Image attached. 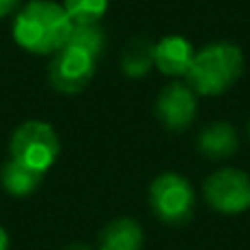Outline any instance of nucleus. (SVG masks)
I'll use <instances>...</instances> for the list:
<instances>
[{
  "instance_id": "1",
  "label": "nucleus",
  "mask_w": 250,
  "mask_h": 250,
  "mask_svg": "<svg viewBox=\"0 0 250 250\" xmlns=\"http://www.w3.org/2000/svg\"><path fill=\"white\" fill-rule=\"evenodd\" d=\"M73 22L55 0H29L13 13V42L33 55H55L68 44Z\"/></svg>"
},
{
  "instance_id": "2",
  "label": "nucleus",
  "mask_w": 250,
  "mask_h": 250,
  "mask_svg": "<svg viewBox=\"0 0 250 250\" xmlns=\"http://www.w3.org/2000/svg\"><path fill=\"white\" fill-rule=\"evenodd\" d=\"M244 73V53L233 42H213L195 51L187 83L200 97H215L235 86Z\"/></svg>"
},
{
  "instance_id": "3",
  "label": "nucleus",
  "mask_w": 250,
  "mask_h": 250,
  "mask_svg": "<svg viewBox=\"0 0 250 250\" xmlns=\"http://www.w3.org/2000/svg\"><path fill=\"white\" fill-rule=\"evenodd\" d=\"M60 151L62 143L55 127L40 119L20 123L9 138V158L42 173L55 165Z\"/></svg>"
},
{
  "instance_id": "4",
  "label": "nucleus",
  "mask_w": 250,
  "mask_h": 250,
  "mask_svg": "<svg viewBox=\"0 0 250 250\" xmlns=\"http://www.w3.org/2000/svg\"><path fill=\"white\" fill-rule=\"evenodd\" d=\"M149 208L160 222L169 226H182L193 217L195 189L185 176L165 171L156 176L147 191Z\"/></svg>"
},
{
  "instance_id": "5",
  "label": "nucleus",
  "mask_w": 250,
  "mask_h": 250,
  "mask_svg": "<svg viewBox=\"0 0 250 250\" xmlns=\"http://www.w3.org/2000/svg\"><path fill=\"white\" fill-rule=\"evenodd\" d=\"M202 195L213 211L239 215L250 208V176L237 167H222L204 180Z\"/></svg>"
},
{
  "instance_id": "6",
  "label": "nucleus",
  "mask_w": 250,
  "mask_h": 250,
  "mask_svg": "<svg viewBox=\"0 0 250 250\" xmlns=\"http://www.w3.org/2000/svg\"><path fill=\"white\" fill-rule=\"evenodd\" d=\"M97 70V60L90 53L66 44L62 51L51 55L48 82L62 95H77L92 82Z\"/></svg>"
},
{
  "instance_id": "7",
  "label": "nucleus",
  "mask_w": 250,
  "mask_h": 250,
  "mask_svg": "<svg viewBox=\"0 0 250 250\" xmlns=\"http://www.w3.org/2000/svg\"><path fill=\"white\" fill-rule=\"evenodd\" d=\"M156 117L169 132H182L193 125L198 117V95L189 83L173 82L160 90L156 99Z\"/></svg>"
},
{
  "instance_id": "8",
  "label": "nucleus",
  "mask_w": 250,
  "mask_h": 250,
  "mask_svg": "<svg viewBox=\"0 0 250 250\" xmlns=\"http://www.w3.org/2000/svg\"><path fill=\"white\" fill-rule=\"evenodd\" d=\"M195 149L208 160L230 158L239 149L237 129L229 121H213L204 125L195 138Z\"/></svg>"
},
{
  "instance_id": "9",
  "label": "nucleus",
  "mask_w": 250,
  "mask_h": 250,
  "mask_svg": "<svg viewBox=\"0 0 250 250\" xmlns=\"http://www.w3.org/2000/svg\"><path fill=\"white\" fill-rule=\"evenodd\" d=\"M195 48L182 35H167L156 42V68L167 77H185Z\"/></svg>"
},
{
  "instance_id": "10",
  "label": "nucleus",
  "mask_w": 250,
  "mask_h": 250,
  "mask_svg": "<svg viewBox=\"0 0 250 250\" xmlns=\"http://www.w3.org/2000/svg\"><path fill=\"white\" fill-rule=\"evenodd\" d=\"M143 244L145 235L141 224L132 217H119L104 226L97 250H143Z\"/></svg>"
},
{
  "instance_id": "11",
  "label": "nucleus",
  "mask_w": 250,
  "mask_h": 250,
  "mask_svg": "<svg viewBox=\"0 0 250 250\" xmlns=\"http://www.w3.org/2000/svg\"><path fill=\"white\" fill-rule=\"evenodd\" d=\"M156 66V42L149 35H136L121 53V70L125 77L141 79Z\"/></svg>"
},
{
  "instance_id": "12",
  "label": "nucleus",
  "mask_w": 250,
  "mask_h": 250,
  "mask_svg": "<svg viewBox=\"0 0 250 250\" xmlns=\"http://www.w3.org/2000/svg\"><path fill=\"white\" fill-rule=\"evenodd\" d=\"M46 173L35 171L16 160H4L0 167V185L11 198H29L40 189Z\"/></svg>"
},
{
  "instance_id": "13",
  "label": "nucleus",
  "mask_w": 250,
  "mask_h": 250,
  "mask_svg": "<svg viewBox=\"0 0 250 250\" xmlns=\"http://www.w3.org/2000/svg\"><path fill=\"white\" fill-rule=\"evenodd\" d=\"M68 44L90 53L95 60H99L101 53L105 51V31L101 29L99 22H95V24H73Z\"/></svg>"
},
{
  "instance_id": "14",
  "label": "nucleus",
  "mask_w": 250,
  "mask_h": 250,
  "mask_svg": "<svg viewBox=\"0 0 250 250\" xmlns=\"http://www.w3.org/2000/svg\"><path fill=\"white\" fill-rule=\"evenodd\" d=\"M108 0H62L73 24H95L108 13Z\"/></svg>"
},
{
  "instance_id": "15",
  "label": "nucleus",
  "mask_w": 250,
  "mask_h": 250,
  "mask_svg": "<svg viewBox=\"0 0 250 250\" xmlns=\"http://www.w3.org/2000/svg\"><path fill=\"white\" fill-rule=\"evenodd\" d=\"M24 0H0V20L2 18H9L22 7Z\"/></svg>"
},
{
  "instance_id": "16",
  "label": "nucleus",
  "mask_w": 250,
  "mask_h": 250,
  "mask_svg": "<svg viewBox=\"0 0 250 250\" xmlns=\"http://www.w3.org/2000/svg\"><path fill=\"white\" fill-rule=\"evenodd\" d=\"M0 250H9V233L4 226H0Z\"/></svg>"
},
{
  "instance_id": "17",
  "label": "nucleus",
  "mask_w": 250,
  "mask_h": 250,
  "mask_svg": "<svg viewBox=\"0 0 250 250\" xmlns=\"http://www.w3.org/2000/svg\"><path fill=\"white\" fill-rule=\"evenodd\" d=\"M64 250H95V248L88 246V244H83V242H75V244H68Z\"/></svg>"
},
{
  "instance_id": "18",
  "label": "nucleus",
  "mask_w": 250,
  "mask_h": 250,
  "mask_svg": "<svg viewBox=\"0 0 250 250\" xmlns=\"http://www.w3.org/2000/svg\"><path fill=\"white\" fill-rule=\"evenodd\" d=\"M248 138H250V121H248Z\"/></svg>"
}]
</instances>
